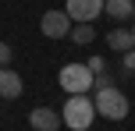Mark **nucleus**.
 <instances>
[{"mask_svg":"<svg viewBox=\"0 0 135 131\" xmlns=\"http://www.w3.org/2000/svg\"><path fill=\"white\" fill-rule=\"evenodd\" d=\"M61 120H64L71 131H89V128H93V120H96V106H93V99H89L85 92L68 96V103H64V110H61Z\"/></svg>","mask_w":135,"mask_h":131,"instance_id":"f257e3e1","label":"nucleus"},{"mask_svg":"<svg viewBox=\"0 0 135 131\" xmlns=\"http://www.w3.org/2000/svg\"><path fill=\"white\" fill-rule=\"evenodd\" d=\"M93 106H96V117H107V120H124L128 110H132V106H128V96H124L121 89H114V85L96 89Z\"/></svg>","mask_w":135,"mask_h":131,"instance_id":"f03ea898","label":"nucleus"},{"mask_svg":"<svg viewBox=\"0 0 135 131\" xmlns=\"http://www.w3.org/2000/svg\"><path fill=\"white\" fill-rule=\"evenodd\" d=\"M57 82H61V89L68 96H78V92H89L96 82V75L85 67V64H64L61 75H57Z\"/></svg>","mask_w":135,"mask_h":131,"instance_id":"7ed1b4c3","label":"nucleus"},{"mask_svg":"<svg viewBox=\"0 0 135 131\" xmlns=\"http://www.w3.org/2000/svg\"><path fill=\"white\" fill-rule=\"evenodd\" d=\"M39 32L46 35V39H64L68 32H71V18H68V11H46L39 18Z\"/></svg>","mask_w":135,"mask_h":131,"instance_id":"20e7f679","label":"nucleus"},{"mask_svg":"<svg viewBox=\"0 0 135 131\" xmlns=\"http://www.w3.org/2000/svg\"><path fill=\"white\" fill-rule=\"evenodd\" d=\"M64 11H68L71 21H93V18L103 14V0H68Z\"/></svg>","mask_w":135,"mask_h":131,"instance_id":"39448f33","label":"nucleus"},{"mask_svg":"<svg viewBox=\"0 0 135 131\" xmlns=\"http://www.w3.org/2000/svg\"><path fill=\"white\" fill-rule=\"evenodd\" d=\"M28 124H32V131H57L64 120H61V113L50 110V106H36V110L28 113Z\"/></svg>","mask_w":135,"mask_h":131,"instance_id":"423d86ee","label":"nucleus"},{"mask_svg":"<svg viewBox=\"0 0 135 131\" xmlns=\"http://www.w3.org/2000/svg\"><path fill=\"white\" fill-rule=\"evenodd\" d=\"M21 75L18 71H11V67H0V99H18L21 96Z\"/></svg>","mask_w":135,"mask_h":131,"instance_id":"0eeeda50","label":"nucleus"},{"mask_svg":"<svg viewBox=\"0 0 135 131\" xmlns=\"http://www.w3.org/2000/svg\"><path fill=\"white\" fill-rule=\"evenodd\" d=\"M103 14H110L114 21H128L135 14V0H103Z\"/></svg>","mask_w":135,"mask_h":131,"instance_id":"6e6552de","label":"nucleus"},{"mask_svg":"<svg viewBox=\"0 0 135 131\" xmlns=\"http://www.w3.org/2000/svg\"><path fill=\"white\" fill-rule=\"evenodd\" d=\"M107 43H110V50H117V53H128L132 46V28H110L107 32Z\"/></svg>","mask_w":135,"mask_h":131,"instance_id":"1a4fd4ad","label":"nucleus"},{"mask_svg":"<svg viewBox=\"0 0 135 131\" xmlns=\"http://www.w3.org/2000/svg\"><path fill=\"white\" fill-rule=\"evenodd\" d=\"M71 43H78V46H85V43H93L96 39V28H93V21H78V25H71Z\"/></svg>","mask_w":135,"mask_h":131,"instance_id":"9d476101","label":"nucleus"},{"mask_svg":"<svg viewBox=\"0 0 135 131\" xmlns=\"http://www.w3.org/2000/svg\"><path fill=\"white\" fill-rule=\"evenodd\" d=\"M89 71H93V75H107V60H103V57H89V64H85Z\"/></svg>","mask_w":135,"mask_h":131,"instance_id":"9b49d317","label":"nucleus"},{"mask_svg":"<svg viewBox=\"0 0 135 131\" xmlns=\"http://www.w3.org/2000/svg\"><path fill=\"white\" fill-rule=\"evenodd\" d=\"M11 64V43H0V67Z\"/></svg>","mask_w":135,"mask_h":131,"instance_id":"f8f14e48","label":"nucleus"},{"mask_svg":"<svg viewBox=\"0 0 135 131\" xmlns=\"http://www.w3.org/2000/svg\"><path fill=\"white\" fill-rule=\"evenodd\" d=\"M124 67H135V50H128V53H124Z\"/></svg>","mask_w":135,"mask_h":131,"instance_id":"ddd939ff","label":"nucleus"},{"mask_svg":"<svg viewBox=\"0 0 135 131\" xmlns=\"http://www.w3.org/2000/svg\"><path fill=\"white\" fill-rule=\"evenodd\" d=\"M132 46H135V25H132Z\"/></svg>","mask_w":135,"mask_h":131,"instance_id":"4468645a","label":"nucleus"}]
</instances>
